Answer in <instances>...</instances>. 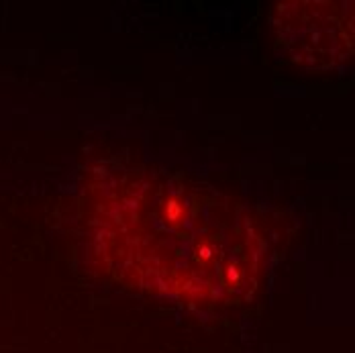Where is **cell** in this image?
Here are the masks:
<instances>
[{
	"label": "cell",
	"mask_w": 355,
	"mask_h": 353,
	"mask_svg": "<svg viewBox=\"0 0 355 353\" xmlns=\"http://www.w3.org/2000/svg\"><path fill=\"white\" fill-rule=\"evenodd\" d=\"M280 51L296 66L333 70L354 58L352 2H284L272 12Z\"/></svg>",
	"instance_id": "obj_2"
},
{
	"label": "cell",
	"mask_w": 355,
	"mask_h": 353,
	"mask_svg": "<svg viewBox=\"0 0 355 353\" xmlns=\"http://www.w3.org/2000/svg\"><path fill=\"white\" fill-rule=\"evenodd\" d=\"M88 225L108 274L194 307L245 300L266 272L268 239L243 203L151 170L105 172L88 192Z\"/></svg>",
	"instance_id": "obj_1"
}]
</instances>
